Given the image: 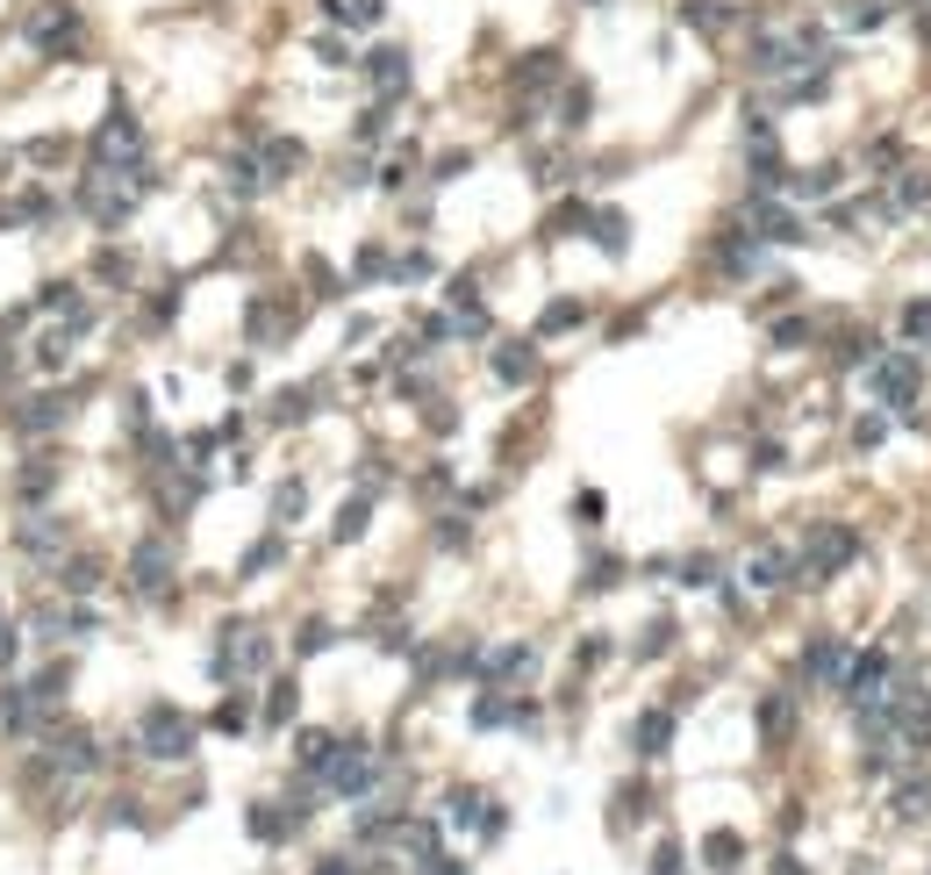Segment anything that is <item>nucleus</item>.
Masks as SVG:
<instances>
[{
  "label": "nucleus",
  "instance_id": "nucleus-45",
  "mask_svg": "<svg viewBox=\"0 0 931 875\" xmlns=\"http://www.w3.org/2000/svg\"><path fill=\"white\" fill-rule=\"evenodd\" d=\"M666 646H674V625H666V617H660V625H645V639H638V653H666Z\"/></svg>",
  "mask_w": 931,
  "mask_h": 875
},
{
  "label": "nucleus",
  "instance_id": "nucleus-23",
  "mask_svg": "<svg viewBox=\"0 0 931 875\" xmlns=\"http://www.w3.org/2000/svg\"><path fill=\"white\" fill-rule=\"evenodd\" d=\"M22 689H29V697L43 703V711H51V703H58V697H65V689H72V660H51V668H37V675H29Z\"/></svg>",
  "mask_w": 931,
  "mask_h": 875
},
{
  "label": "nucleus",
  "instance_id": "nucleus-16",
  "mask_svg": "<svg viewBox=\"0 0 931 875\" xmlns=\"http://www.w3.org/2000/svg\"><path fill=\"white\" fill-rule=\"evenodd\" d=\"M666 747H674V711H645L631 725V753H638V761H660Z\"/></svg>",
  "mask_w": 931,
  "mask_h": 875
},
{
  "label": "nucleus",
  "instance_id": "nucleus-47",
  "mask_svg": "<svg viewBox=\"0 0 931 875\" xmlns=\"http://www.w3.org/2000/svg\"><path fill=\"white\" fill-rule=\"evenodd\" d=\"M94 274H101V280H130V259H122V251H101Z\"/></svg>",
  "mask_w": 931,
  "mask_h": 875
},
{
  "label": "nucleus",
  "instance_id": "nucleus-14",
  "mask_svg": "<svg viewBox=\"0 0 931 875\" xmlns=\"http://www.w3.org/2000/svg\"><path fill=\"white\" fill-rule=\"evenodd\" d=\"M846 639H838V631H824V639H810V653H803V675H810V682H846Z\"/></svg>",
  "mask_w": 931,
  "mask_h": 875
},
{
  "label": "nucleus",
  "instance_id": "nucleus-13",
  "mask_svg": "<svg viewBox=\"0 0 931 875\" xmlns=\"http://www.w3.org/2000/svg\"><path fill=\"white\" fill-rule=\"evenodd\" d=\"M889 811H896L903 825H924V819H931V775H924V768H918V775H896Z\"/></svg>",
  "mask_w": 931,
  "mask_h": 875
},
{
  "label": "nucleus",
  "instance_id": "nucleus-19",
  "mask_svg": "<svg viewBox=\"0 0 931 875\" xmlns=\"http://www.w3.org/2000/svg\"><path fill=\"white\" fill-rule=\"evenodd\" d=\"M588 230H594V245H602L609 259H623V251H631V223H623L617 208H588Z\"/></svg>",
  "mask_w": 931,
  "mask_h": 875
},
{
  "label": "nucleus",
  "instance_id": "nucleus-7",
  "mask_svg": "<svg viewBox=\"0 0 931 875\" xmlns=\"http://www.w3.org/2000/svg\"><path fill=\"white\" fill-rule=\"evenodd\" d=\"M130 588L136 596H165V588H173V538H136L130 546Z\"/></svg>",
  "mask_w": 931,
  "mask_h": 875
},
{
  "label": "nucleus",
  "instance_id": "nucleus-30",
  "mask_svg": "<svg viewBox=\"0 0 931 875\" xmlns=\"http://www.w3.org/2000/svg\"><path fill=\"white\" fill-rule=\"evenodd\" d=\"M301 503H309V481H280V488H272V524H294L301 517Z\"/></svg>",
  "mask_w": 931,
  "mask_h": 875
},
{
  "label": "nucleus",
  "instance_id": "nucleus-34",
  "mask_svg": "<svg viewBox=\"0 0 931 875\" xmlns=\"http://www.w3.org/2000/svg\"><path fill=\"white\" fill-rule=\"evenodd\" d=\"M365 517H373V503H365V495H351V503H344V517H338V538H344V546L365 532Z\"/></svg>",
  "mask_w": 931,
  "mask_h": 875
},
{
  "label": "nucleus",
  "instance_id": "nucleus-29",
  "mask_svg": "<svg viewBox=\"0 0 931 875\" xmlns=\"http://www.w3.org/2000/svg\"><path fill=\"white\" fill-rule=\"evenodd\" d=\"M559 72H567V65H559V51H530L524 65H516V86H552Z\"/></svg>",
  "mask_w": 931,
  "mask_h": 875
},
{
  "label": "nucleus",
  "instance_id": "nucleus-35",
  "mask_svg": "<svg viewBox=\"0 0 931 875\" xmlns=\"http://www.w3.org/2000/svg\"><path fill=\"white\" fill-rule=\"evenodd\" d=\"M309 410H315V402H309V388H287V395L272 402V416H280V424H301Z\"/></svg>",
  "mask_w": 931,
  "mask_h": 875
},
{
  "label": "nucleus",
  "instance_id": "nucleus-49",
  "mask_svg": "<svg viewBox=\"0 0 931 875\" xmlns=\"http://www.w3.org/2000/svg\"><path fill=\"white\" fill-rule=\"evenodd\" d=\"M652 875H681V847H674V840H666V847L652 854Z\"/></svg>",
  "mask_w": 931,
  "mask_h": 875
},
{
  "label": "nucleus",
  "instance_id": "nucleus-50",
  "mask_svg": "<svg viewBox=\"0 0 931 875\" xmlns=\"http://www.w3.org/2000/svg\"><path fill=\"white\" fill-rule=\"evenodd\" d=\"M344 22H380V0H351V8H338Z\"/></svg>",
  "mask_w": 931,
  "mask_h": 875
},
{
  "label": "nucleus",
  "instance_id": "nucleus-43",
  "mask_svg": "<svg viewBox=\"0 0 931 875\" xmlns=\"http://www.w3.org/2000/svg\"><path fill=\"white\" fill-rule=\"evenodd\" d=\"M14 653H22V639H14V625H8V603H0V675L14 668Z\"/></svg>",
  "mask_w": 931,
  "mask_h": 875
},
{
  "label": "nucleus",
  "instance_id": "nucleus-42",
  "mask_svg": "<svg viewBox=\"0 0 931 875\" xmlns=\"http://www.w3.org/2000/svg\"><path fill=\"white\" fill-rule=\"evenodd\" d=\"M387 115H394V109H365V115H359V144H380V137H387Z\"/></svg>",
  "mask_w": 931,
  "mask_h": 875
},
{
  "label": "nucleus",
  "instance_id": "nucleus-46",
  "mask_svg": "<svg viewBox=\"0 0 931 875\" xmlns=\"http://www.w3.org/2000/svg\"><path fill=\"white\" fill-rule=\"evenodd\" d=\"M573 517H581V524H602V495L581 488V495H573Z\"/></svg>",
  "mask_w": 931,
  "mask_h": 875
},
{
  "label": "nucleus",
  "instance_id": "nucleus-15",
  "mask_svg": "<svg viewBox=\"0 0 931 875\" xmlns=\"http://www.w3.org/2000/svg\"><path fill=\"white\" fill-rule=\"evenodd\" d=\"M530 668H538V646H501V653H487V660H480V682H487V689H501V682H524Z\"/></svg>",
  "mask_w": 931,
  "mask_h": 875
},
{
  "label": "nucleus",
  "instance_id": "nucleus-17",
  "mask_svg": "<svg viewBox=\"0 0 931 875\" xmlns=\"http://www.w3.org/2000/svg\"><path fill=\"white\" fill-rule=\"evenodd\" d=\"M365 72H373L380 94H402L408 86V51L402 43H380V51H365Z\"/></svg>",
  "mask_w": 931,
  "mask_h": 875
},
{
  "label": "nucleus",
  "instance_id": "nucleus-24",
  "mask_svg": "<svg viewBox=\"0 0 931 875\" xmlns=\"http://www.w3.org/2000/svg\"><path fill=\"white\" fill-rule=\"evenodd\" d=\"M301 158H309V151H301L294 137H266V151H258V173H266V179H287Z\"/></svg>",
  "mask_w": 931,
  "mask_h": 875
},
{
  "label": "nucleus",
  "instance_id": "nucleus-51",
  "mask_svg": "<svg viewBox=\"0 0 931 875\" xmlns=\"http://www.w3.org/2000/svg\"><path fill=\"white\" fill-rule=\"evenodd\" d=\"M774 875H810V868H803L796 854H782V862H774Z\"/></svg>",
  "mask_w": 931,
  "mask_h": 875
},
{
  "label": "nucleus",
  "instance_id": "nucleus-3",
  "mask_svg": "<svg viewBox=\"0 0 931 875\" xmlns=\"http://www.w3.org/2000/svg\"><path fill=\"white\" fill-rule=\"evenodd\" d=\"M86 158H94V165H108V173H130V165H144V130H136V115L122 109V101L108 109V123L94 130Z\"/></svg>",
  "mask_w": 931,
  "mask_h": 875
},
{
  "label": "nucleus",
  "instance_id": "nucleus-28",
  "mask_svg": "<svg viewBox=\"0 0 931 875\" xmlns=\"http://www.w3.org/2000/svg\"><path fill=\"white\" fill-rule=\"evenodd\" d=\"M702 862H710V868H724V875H731V868H738V862H745V840H738V833H710V840H702Z\"/></svg>",
  "mask_w": 931,
  "mask_h": 875
},
{
  "label": "nucleus",
  "instance_id": "nucleus-11",
  "mask_svg": "<svg viewBox=\"0 0 931 875\" xmlns=\"http://www.w3.org/2000/svg\"><path fill=\"white\" fill-rule=\"evenodd\" d=\"M65 416H72V395H29L22 410H14V431H22V437H51Z\"/></svg>",
  "mask_w": 931,
  "mask_h": 875
},
{
  "label": "nucleus",
  "instance_id": "nucleus-39",
  "mask_svg": "<svg viewBox=\"0 0 931 875\" xmlns=\"http://www.w3.org/2000/svg\"><path fill=\"white\" fill-rule=\"evenodd\" d=\"M437 266H431V251H408V259H394V280H431Z\"/></svg>",
  "mask_w": 931,
  "mask_h": 875
},
{
  "label": "nucleus",
  "instance_id": "nucleus-27",
  "mask_svg": "<svg viewBox=\"0 0 931 875\" xmlns=\"http://www.w3.org/2000/svg\"><path fill=\"white\" fill-rule=\"evenodd\" d=\"M244 825H251V840H287V833H294V811H266V804H251V811H244Z\"/></svg>",
  "mask_w": 931,
  "mask_h": 875
},
{
  "label": "nucleus",
  "instance_id": "nucleus-33",
  "mask_svg": "<svg viewBox=\"0 0 931 875\" xmlns=\"http://www.w3.org/2000/svg\"><path fill=\"white\" fill-rule=\"evenodd\" d=\"M294 703H301L294 682H272V689H266V725H287V718H294Z\"/></svg>",
  "mask_w": 931,
  "mask_h": 875
},
{
  "label": "nucleus",
  "instance_id": "nucleus-21",
  "mask_svg": "<svg viewBox=\"0 0 931 875\" xmlns=\"http://www.w3.org/2000/svg\"><path fill=\"white\" fill-rule=\"evenodd\" d=\"M58 488V466L51 460H29L22 474H14V503H29V509H43V495Z\"/></svg>",
  "mask_w": 931,
  "mask_h": 875
},
{
  "label": "nucleus",
  "instance_id": "nucleus-20",
  "mask_svg": "<svg viewBox=\"0 0 931 875\" xmlns=\"http://www.w3.org/2000/svg\"><path fill=\"white\" fill-rule=\"evenodd\" d=\"M753 237H759V245H796L803 223L788 216V208H767V202H759V208H753Z\"/></svg>",
  "mask_w": 931,
  "mask_h": 875
},
{
  "label": "nucleus",
  "instance_id": "nucleus-48",
  "mask_svg": "<svg viewBox=\"0 0 931 875\" xmlns=\"http://www.w3.org/2000/svg\"><path fill=\"white\" fill-rule=\"evenodd\" d=\"M609 581H623V560H594L588 567V588H609Z\"/></svg>",
  "mask_w": 931,
  "mask_h": 875
},
{
  "label": "nucleus",
  "instance_id": "nucleus-4",
  "mask_svg": "<svg viewBox=\"0 0 931 875\" xmlns=\"http://www.w3.org/2000/svg\"><path fill=\"white\" fill-rule=\"evenodd\" d=\"M272 668V639L258 625H223V646H216V682H244V675Z\"/></svg>",
  "mask_w": 931,
  "mask_h": 875
},
{
  "label": "nucleus",
  "instance_id": "nucleus-53",
  "mask_svg": "<svg viewBox=\"0 0 931 875\" xmlns=\"http://www.w3.org/2000/svg\"><path fill=\"white\" fill-rule=\"evenodd\" d=\"M588 8H602V0H588Z\"/></svg>",
  "mask_w": 931,
  "mask_h": 875
},
{
  "label": "nucleus",
  "instance_id": "nucleus-26",
  "mask_svg": "<svg viewBox=\"0 0 931 875\" xmlns=\"http://www.w3.org/2000/svg\"><path fill=\"white\" fill-rule=\"evenodd\" d=\"M29 359H37V373H65V359H72V330H65V323H58V330H43Z\"/></svg>",
  "mask_w": 931,
  "mask_h": 875
},
{
  "label": "nucleus",
  "instance_id": "nucleus-9",
  "mask_svg": "<svg viewBox=\"0 0 931 875\" xmlns=\"http://www.w3.org/2000/svg\"><path fill=\"white\" fill-rule=\"evenodd\" d=\"M838 689H846L860 711H867V703H881V689H889V653H881V646H875V653H852V660H846V682H838Z\"/></svg>",
  "mask_w": 931,
  "mask_h": 875
},
{
  "label": "nucleus",
  "instance_id": "nucleus-6",
  "mask_svg": "<svg viewBox=\"0 0 931 875\" xmlns=\"http://www.w3.org/2000/svg\"><path fill=\"white\" fill-rule=\"evenodd\" d=\"M852 553H860V538H852L846 524H817V532H810V553H803V575H810V581H831V575H846V567H852Z\"/></svg>",
  "mask_w": 931,
  "mask_h": 875
},
{
  "label": "nucleus",
  "instance_id": "nucleus-10",
  "mask_svg": "<svg viewBox=\"0 0 931 875\" xmlns=\"http://www.w3.org/2000/svg\"><path fill=\"white\" fill-rule=\"evenodd\" d=\"M51 718H43V703L29 697V689H0V739H37Z\"/></svg>",
  "mask_w": 931,
  "mask_h": 875
},
{
  "label": "nucleus",
  "instance_id": "nucleus-37",
  "mask_svg": "<svg viewBox=\"0 0 931 875\" xmlns=\"http://www.w3.org/2000/svg\"><path fill=\"white\" fill-rule=\"evenodd\" d=\"M266 567H280V538H258V546L244 553V575H266Z\"/></svg>",
  "mask_w": 931,
  "mask_h": 875
},
{
  "label": "nucleus",
  "instance_id": "nucleus-44",
  "mask_svg": "<svg viewBox=\"0 0 931 875\" xmlns=\"http://www.w3.org/2000/svg\"><path fill=\"white\" fill-rule=\"evenodd\" d=\"M681 581H689V588H710V581H716V560H702V553H695V560H681Z\"/></svg>",
  "mask_w": 931,
  "mask_h": 875
},
{
  "label": "nucleus",
  "instance_id": "nucleus-36",
  "mask_svg": "<svg viewBox=\"0 0 931 875\" xmlns=\"http://www.w3.org/2000/svg\"><path fill=\"white\" fill-rule=\"evenodd\" d=\"M838 367H867V359H875V338H860V330H852V338H838Z\"/></svg>",
  "mask_w": 931,
  "mask_h": 875
},
{
  "label": "nucleus",
  "instance_id": "nucleus-25",
  "mask_svg": "<svg viewBox=\"0 0 931 875\" xmlns=\"http://www.w3.org/2000/svg\"><path fill=\"white\" fill-rule=\"evenodd\" d=\"M338 747H344L338 732H301V739H294V753H301V768H309V775H323V768L338 761Z\"/></svg>",
  "mask_w": 931,
  "mask_h": 875
},
{
  "label": "nucleus",
  "instance_id": "nucleus-32",
  "mask_svg": "<svg viewBox=\"0 0 931 875\" xmlns=\"http://www.w3.org/2000/svg\"><path fill=\"white\" fill-rule=\"evenodd\" d=\"M581 316H588L581 301H552V309L538 316V338H559V330H573V323H581Z\"/></svg>",
  "mask_w": 931,
  "mask_h": 875
},
{
  "label": "nucleus",
  "instance_id": "nucleus-41",
  "mask_svg": "<svg viewBox=\"0 0 931 875\" xmlns=\"http://www.w3.org/2000/svg\"><path fill=\"white\" fill-rule=\"evenodd\" d=\"M588 109H594V94H588V86H573V94H567V115H559V123L581 130V123H588Z\"/></svg>",
  "mask_w": 931,
  "mask_h": 875
},
{
  "label": "nucleus",
  "instance_id": "nucleus-22",
  "mask_svg": "<svg viewBox=\"0 0 931 875\" xmlns=\"http://www.w3.org/2000/svg\"><path fill=\"white\" fill-rule=\"evenodd\" d=\"M58 588H65V596L101 588V560H94V553H65V560H58Z\"/></svg>",
  "mask_w": 931,
  "mask_h": 875
},
{
  "label": "nucleus",
  "instance_id": "nucleus-5",
  "mask_svg": "<svg viewBox=\"0 0 931 875\" xmlns=\"http://www.w3.org/2000/svg\"><path fill=\"white\" fill-rule=\"evenodd\" d=\"M315 782H323L330 796H365V790L380 782V753L365 747V739H344V747H338V761H330Z\"/></svg>",
  "mask_w": 931,
  "mask_h": 875
},
{
  "label": "nucleus",
  "instance_id": "nucleus-2",
  "mask_svg": "<svg viewBox=\"0 0 931 875\" xmlns=\"http://www.w3.org/2000/svg\"><path fill=\"white\" fill-rule=\"evenodd\" d=\"M80 8H65V0H43L37 14L22 22V43L29 51H43V58H80Z\"/></svg>",
  "mask_w": 931,
  "mask_h": 875
},
{
  "label": "nucleus",
  "instance_id": "nucleus-18",
  "mask_svg": "<svg viewBox=\"0 0 931 875\" xmlns=\"http://www.w3.org/2000/svg\"><path fill=\"white\" fill-rule=\"evenodd\" d=\"M487 367H495L509 388H530V381H538V352H530V344H495V359H487Z\"/></svg>",
  "mask_w": 931,
  "mask_h": 875
},
{
  "label": "nucleus",
  "instance_id": "nucleus-31",
  "mask_svg": "<svg viewBox=\"0 0 931 875\" xmlns=\"http://www.w3.org/2000/svg\"><path fill=\"white\" fill-rule=\"evenodd\" d=\"M745 581H753V588H782V581H788V560H782V553H753Z\"/></svg>",
  "mask_w": 931,
  "mask_h": 875
},
{
  "label": "nucleus",
  "instance_id": "nucleus-52",
  "mask_svg": "<svg viewBox=\"0 0 931 875\" xmlns=\"http://www.w3.org/2000/svg\"><path fill=\"white\" fill-rule=\"evenodd\" d=\"M8 367H14V359H8V344H0V381H8Z\"/></svg>",
  "mask_w": 931,
  "mask_h": 875
},
{
  "label": "nucleus",
  "instance_id": "nucleus-8",
  "mask_svg": "<svg viewBox=\"0 0 931 875\" xmlns=\"http://www.w3.org/2000/svg\"><path fill=\"white\" fill-rule=\"evenodd\" d=\"M65 538H72V524L58 517V509H29V517L14 524V546H22L29 560H51V553H65Z\"/></svg>",
  "mask_w": 931,
  "mask_h": 875
},
{
  "label": "nucleus",
  "instance_id": "nucleus-1",
  "mask_svg": "<svg viewBox=\"0 0 931 875\" xmlns=\"http://www.w3.org/2000/svg\"><path fill=\"white\" fill-rule=\"evenodd\" d=\"M194 739H201V725H194L179 703H144V711H136V747H144L151 761H187Z\"/></svg>",
  "mask_w": 931,
  "mask_h": 875
},
{
  "label": "nucleus",
  "instance_id": "nucleus-12",
  "mask_svg": "<svg viewBox=\"0 0 931 875\" xmlns=\"http://www.w3.org/2000/svg\"><path fill=\"white\" fill-rule=\"evenodd\" d=\"M875 388H881V402H889V410H910V402H918V359H881V367H875Z\"/></svg>",
  "mask_w": 931,
  "mask_h": 875
},
{
  "label": "nucleus",
  "instance_id": "nucleus-40",
  "mask_svg": "<svg viewBox=\"0 0 931 875\" xmlns=\"http://www.w3.org/2000/svg\"><path fill=\"white\" fill-rule=\"evenodd\" d=\"M330 639H338V631H330V625H301V631H294V653H323Z\"/></svg>",
  "mask_w": 931,
  "mask_h": 875
},
{
  "label": "nucleus",
  "instance_id": "nucleus-38",
  "mask_svg": "<svg viewBox=\"0 0 931 875\" xmlns=\"http://www.w3.org/2000/svg\"><path fill=\"white\" fill-rule=\"evenodd\" d=\"M903 338H924L931 344V301H910V309H903Z\"/></svg>",
  "mask_w": 931,
  "mask_h": 875
}]
</instances>
